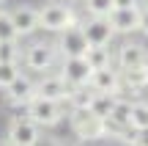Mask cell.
Returning <instances> with one entry per match:
<instances>
[{"label": "cell", "instance_id": "cell-10", "mask_svg": "<svg viewBox=\"0 0 148 146\" xmlns=\"http://www.w3.org/2000/svg\"><path fill=\"white\" fill-rule=\"evenodd\" d=\"M74 88L63 80L60 75H47L36 83V97H44V99H55V102H69Z\"/></svg>", "mask_w": 148, "mask_h": 146}, {"label": "cell", "instance_id": "cell-1", "mask_svg": "<svg viewBox=\"0 0 148 146\" xmlns=\"http://www.w3.org/2000/svg\"><path fill=\"white\" fill-rule=\"evenodd\" d=\"M71 25H77V14L66 3H47L38 8V28H44V30L60 33Z\"/></svg>", "mask_w": 148, "mask_h": 146}, {"label": "cell", "instance_id": "cell-7", "mask_svg": "<svg viewBox=\"0 0 148 146\" xmlns=\"http://www.w3.org/2000/svg\"><path fill=\"white\" fill-rule=\"evenodd\" d=\"M90 75H93V69H90V64L85 61V55L63 58V64H60V77H63L71 88H85L88 80H90Z\"/></svg>", "mask_w": 148, "mask_h": 146}, {"label": "cell", "instance_id": "cell-30", "mask_svg": "<svg viewBox=\"0 0 148 146\" xmlns=\"http://www.w3.org/2000/svg\"><path fill=\"white\" fill-rule=\"evenodd\" d=\"M0 11H3V8H0Z\"/></svg>", "mask_w": 148, "mask_h": 146}, {"label": "cell", "instance_id": "cell-14", "mask_svg": "<svg viewBox=\"0 0 148 146\" xmlns=\"http://www.w3.org/2000/svg\"><path fill=\"white\" fill-rule=\"evenodd\" d=\"M8 14H11V22H14L19 39L30 36L33 30H38V8H33V6H16V8L8 11Z\"/></svg>", "mask_w": 148, "mask_h": 146}, {"label": "cell", "instance_id": "cell-22", "mask_svg": "<svg viewBox=\"0 0 148 146\" xmlns=\"http://www.w3.org/2000/svg\"><path fill=\"white\" fill-rule=\"evenodd\" d=\"M14 39H19V33H16L14 22H11V14L0 11V42H14Z\"/></svg>", "mask_w": 148, "mask_h": 146}, {"label": "cell", "instance_id": "cell-3", "mask_svg": "<svg viewBox=\"0 0 148 146\" xmlns=\"http://www.w3.org/2000/svg\"><path fill=\"white\" fill-rule=\"evenodd\" d=\"M58 47L55 44H44V42H36L30 47L22 50V64L33 72H49L55 64H58Z\"/></svg>", "mask_w": 148, "mask_h": 146}, {"label": "cell", "instance_id": "cell-13", "mask_svg": "<svg viewBox=\"0 0 148 146\" xmlns=\"http://www.w3.org/2000/svg\"><path fill=\"white\" fill-rule=\"evenodd\" d=\"M115 61H118V66H121V72L134 69V66H145L148 64V50L143 44H137V42H126V44L118 47Z\"/></svg>", "mask_w": 148, "mask_h": 146}, {"label": "cell", "instance_id": "cell-25", "mask_svg": "<svg viewBox=\"0 0 148 146\" xmlns=\"http://www.w3.org/2000/svg\"><path fill=\"white\" fill-rule=\"evenodd\" d=\"M132 146H148V127L145 130H132V135H129V141Z\"/></svg>", "mask_w": 148, "mask_h": 146}, {"label": "cell", "instance_id": "cell-5", "mask_svg": "<svg viewBox=\"0 0 148 146\" xmlns=\"http://www.w3.org/2000/svg\"><path fill=\"white\" fill-rule=\"evenodd\" d=\"M38 135H41V127L33 124L30 119H22V116H16V119L8 121V130H5V141L11 146H36L38 143Z\"/></svg>", "mask_w": 148, "mask_h": 146}, {"label": "cell", "instance_id": "cell-26", "mask_svg": "<svg viewBox=\"0 0 148 146\" xmlns=\"http://www.w3.org/2000/svg\"><path fill=\"white\" fill-rule=\"evenodd\" d=\"M140 33H145V36H148V8L140 11Z\"/></svg>", "mask_w": 148, "mask_h": 146}, {"label": "cell", "instance_id": "cell-18", "mask_svg": "<svg viewBox=\"0 0 148 146\" xmlns=\"http://www.w3.org/2000/svg\"><path fill=\"white\" fill-rule=\"evenodd\" d=\"M129 110H132V102H129V99H123V97H118V99H115V108H112V113L107 116L104 121H112V124L126 127V130H129Z\"/></svg>", "mask_w": 148, "mask_h": 146}, {"label": "cell", "instance_id": "cell-12", "mask_svg": "<svg viewBox=\"0 0 148 146\" xmlns=\"http://www.w3.org/2000/svg\"><path fill=\"white\" fill-rule=\"evenodd\" d=\"M140 6H132V8H112L110 11V25L115 33H123V36H129V33L140 30Z\"/></svg>", "mask_w": 148, "mask_h": 146}, {"label": "cell", "instance_id": "cell-11", "mask_svg": "<svg viewBox=\"0 0 148 146\" xmlns=\"http://www.w3.org/2000/svg\"><path fill=\"white\" fill-rule=\"evenodd\" d=\"M88 88L96 94H115V97H121V75H118L112 66H107V69H93V75H90L88 80Z\"/></svg>", "mask_w": 148, "mask_h": 146}, {"label": "cell", "instance_id": "cell-23", "mask_svg": "<svg viewBox=\"0 0 148 146\" xmlns=\"http://www.w3.org/2000/svg\"><path fill=\"white\" fill-rule=\"evenodd\" d=\"M85 8L90 17H110V11L115 8L112 0H85Z\"/></svg>", "mask_w": 148, "mask_h": 146}, {"label": "cell", "instance_id": "cell-6", "mask_svg": "<svg viewBox=\"0 0 148 146\" xmlns=\"http://www.w3.org/2000/svg\"><path fill=\"white\" fill-rule=\"evenodd\" d=\"M79 28H82L85 39H88V47H110L112 36H115L107 17H88Z\"/></svg>", "mask_w": 148, "mask_h": 146}, {"label": "cell", "instance_id": "cell-19", "mask_svg": "<svg viewBox=\"0 0 148 146\" xmlns=\"http://www.w3.org/2000/svg\"><path fill=\"white\" fill-rule=\"evenodd\" d=\"M145 127H148V102H132L129 130H145Z\"/></svg>", "mask_w": 148, "mask_h": 146}, {"label": "cell", "instance_id": "cell-20", "mask_svg": "<svg viewBox=\"0 0 148 146\" xmlns=\"http://www.w3.org/2000/svg\"><path fill=\"white\" fill-rule=\"evenodd\" d=\"M0 61H3V64H19L22 61L19 39H14V42H0Z\"/></svg>", "mask_w": 148, "mask_h": 146}, {"label": "cell", "instance_id": "cell-15", "mask_svg": "<svg viewBox=\"0 0 148 146\" xmlns=\"http://www.w3.org/2000/svg\"><path fill=\"white\" fill-rule=\"evenodd\" d=\"M121 83L132 91H143L148 88V64L145 66H134V69H126L121 75Z\"/></svg>", "mask_w": 148, "mask_h": 146}, {"label": "cell", "instance_id": "cell-24", "mask_svg": "<svg viewBox=\"0 0 148 146\" xmlns=\"http://www.w3.org/2000/svg\"><path fill=\"white\" fill-rule=\"evenodd\" d=\"M19 75H22L19 64H3V61H0V88H5L8 83H14Z\"/></svg>", "mask_w": 148, "mask_h": 146}, {"label": "cell", "instance_id": "cell-29", "mask_svg": "<svg viewBox=\"0 0 148 146\" xmlns=\"http://www.w3.org/2000/svg\"><path fill=\"white\" fill-rule=\"evenodd\" d=\"M145 8H148V0H145Z\"/></svg>", "mask_w": 148, "mask_h": 146}, {"label": "cell", "instance_id": "cell-8", "mask_svg": "<svg viewBox=\"0 0 148 146\" xmlns=\"http://www.w3.org/2000/svg\"><path fill=\"white\" fill-rule=\"evenodd\" d=\"M55 47H58V53L63 55V58H77V55L88 53V39H85V33H82L79 25H71V28H66V30H60Z\"/></svg>", "mask_w": 148, "mask_h": 146}, {"label": "cell", "instance_id": "cell-17", "mask_svg": "<svg viewBox=\"0 0 148 146\" xmlns=\"http://www.w3.org/2000/svg\"><path fill=\"white\" fill-rule=\"evenodd\" d=\"M85 61L90 64V69H107V66H112V53L110 47H88Z\"/></svg>", "mask_w": 148, "mask_h": 146}, {"label": "cell", "instance_id": "cell-16", "mask_svg": "<svg viewBox=\"0 0 148 146\" xmlns=\"http://www.w3.org/2000/svg\"><path fill=\"white\" fill-rule=\"evenodd\" d=\"M115 94H96L93 91V99H90V113L96 116V119H107V116L112 113V108H115Z\"/></svg>", "mask_w": 148, "mask_h": 146}, {"label": "cell", "instance_id": "cell-27", "mask_svg": "<svg viewBox=\"0 0 148 146\" xmlns=\"http://www.w3.org/2000/svg\"><path fill=\"white\" fill-rule=\"evenodd\" d=\"M115 3V8H132V6H140L137 0H112Z\"/></svg>", "mask_w": 148, "mask_h": 146}, {"label": "cell", "instance_id": "cell-9", "mask_svg": "<svg viewBox=\"0 0 148 146\" xmlns=\"http://www.w3.org/2000/svg\"><path fill=\"white\" fill-rule=\"evenodd\" d=\"M3 91H5V102H8L11 108H25L27 102L36 99V83L22 72V75L16 77L14 83H8Z\"/></svg>", "mask_w": 148, "mask_h": 146}, {"label": "cell", "instance_id": "cell-21", "mask_svg": "<svg viewBox=\"0 0 148 146\" xmlns=\"http://www.w3.org/2000/svg\"><path fill=\"white\" fill-rule=\"evenodd\" d=\"M90 99H93V91H90L88 86L85 88H74L71 97H69V105H71V110H88Z\"/></svg>", "mask_w": 148, "mask_h": 146}, {"label": "cell", "instance_id": "cell-4", "mask_svg": "<svg viewBox=\"0 0 148 146\" xmlns=\"http://www.w3.org/2000/svg\"><path fill=\"white\" fill-rule=\"evenodd\" d=\"M71 130L79 141H99L107 135L104 119H96L90 110H71Z\"/></svg>", "mask_w": 148, "mask_h": 146}, {"label": "cell", "instance_id": "cell-2", "mask_svg": "<svg viewBox=\"0 0 148 146\" xmlns=\"http://www.w3.org/2000/svg\"><path fill=\"white\" fill-rule=\"evenodd\" d=\"M25 116L38 127H55L63 119V102H55V99H44L36 97L33 102L25 105Z\"/></svg>", "mask_w": 148, "mask_h": 146}, {"label": "cell", "instance_id": "cell-28", "mask_svg": "<svg viewBox=\"0 0 148 146\" xmlns=\"http://www.w3.org/2000/svg\"><path fill=\"white\" fill-rule=\"evenodd\" d=\"M0 146H11V143H8V141H0Z\"/></svg>", "mask_w": 148, "mask_h": 146}]
</instances>
